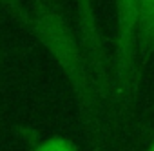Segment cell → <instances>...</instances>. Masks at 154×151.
Instances as JSON below:
<instances>
[{"label":"cell","mask_w":154,"mask_h":151,"mask_svg":"<svg viewBox=\"0 0 154 151\" xmlns=\"http://www.w3.org/2000/svg\"><path fill=\"white\" fill-rule=\"evenodd\" d=\"M22 20L29 24V27L42 40V44L51 51L54 60L60 64L63 75L69 79L78 98H82L87 104V108H91L93 89L89 82L85 58L80 53L78 44L72 38V33L58 8L49 4H36V8L31 13L24 11Z\"/></svg>","instance_id":"cell-1"},{"label":"cell","mask_w":154,"mask_h":151,"mask_svg":"<svg viewBox=\"0 0 154 151\" xmlns=\"http://www.w3.org/2000/svg\"><path fill=\"white\" fill-rule=\"evenodd\" d=\"M140 0H116V46L114 80L120 97H125L136 84Z\"/></svg>","instance_id":"cell-2"},{"label":"cell","mask_w":154,"mask_h":151,"mask_svg":"<svg viewBox=\"0 0 154 151\" xmlns=\"http://www.w3.org/2000/svg\"><path fill=\"white\" fill-rule=\"evenodd\" d=\"M138 49L143 55L154 53V0H140Z\"/></svg>","instance_id":"cell-3"},{"label":"cell","mask_w":154,"mask_h":151,"mask_svg":"<svg viewBox=\"0 0 154 151\" xmlns=\"http://www.w3.org/2000/svg\"><path fill=\"white\" fill-rule=\"evenodd\" d=\"M35 151H76L74 144L67 138H62V137H51V138H45L42 140Z\"/></svg>","instance_id":"cell-4"},{"label":"cell","mask_w":154,"mask_h":151,"mask_svg":"<svg viewBox=\"0 0 154 151\" xmlns=\"http://www.w3.org/2000/svg\"><path fill=\"white\" fill-rule=\"evenodd\" d=\"M0 4H2L8 11L15 13L18 18H22V15H24V8H22V4H20V0H0Z\"/></svg>","instance_id":"cell-5"},{"label":"cell","mask_w":154,"mask_h":151,"mask_svg":"<svg viewBox=\"0 0 154 151\" xmlns=\"http://www.w3.org/2000/svg\"><path fill=\"white\" fill-rule=\"evenodd\" d=\"M36 4H49V6H56V0H36Z\"/></svg>","instance_id":"cell-6"},{"label":"cell","mask_w":154,"mask_h":151,"mask_svg":"<svg viewBox=\"0 0 154 151\" xmlns=\"http://www.w3.org/2000/svg\"><path fill=\"white\" fill-rule=\"evenodd\" d=\"M147 151H154V142H152V144H150V147H149V149H147Z\"/></svg>","instance_id":"cell-7"}]
</instances>
